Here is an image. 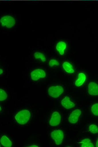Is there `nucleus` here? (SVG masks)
Masks as SVG:
<instances>
[{"label":"nucleus","instance_id":"nucleus-19","mask_svg":"<svg viewBox=\"0 0 98 147\" xmlns=\"http://www.w3.org/2000/svg\"><path fill=\"white\" fill-rule=\"evenodd\" d=\"M59 62L56 59H51L49 62V65L50 67H53L54 66L59 65Z\"/></svg>","mask_w":98,"mask_h":147},{"label":"nucleus","instance_id":"nucleus-8","mask_svg":"<svg viewBox=\"0 0 98 147\" xmlns=\"http://www.w3.org/2000/svg\"><path fill=\"white\" fill-rule=\"evenodd\" d=\"M88 93L92 96H98V84L94 82H90L88 86Z\"/></svg>","mask_w":98,"mask_h":147},{"label":"nucleus","instance_id":"nucleus-1","mask_svg":"<svg viewBox=\"0 0 98 147\" xmlns=\"http://www.w3.org/2000/svg\"><path fill=\"white\" fill-rule=\"evenodd\" d=\"M31 113L28 110H22L18 112L15 117L16 122L20 125H25L30 119Z\"/></svg>","mask_w":98,"mask_h":147},{"label":"nucleus","instance_id":"nucleus-22","mask_svg":"<svg viewBox=\"0 0 98 147\" xmlns=\"http://www.w3.org/2000/svg\"><path fill=\"white\" fill-rule=\"evenodd\" d=\"M96 146L98 147V140H97V142H96Z\"/></svg>","mask_w":98,"mask_h":147},{"label":"nucleus","instance_id":"nucleus-13","mask_svg":"<svg viewBox=\"0 0 98 147\" xmlns=\"http://www.w3.org/2000/svg\"><path fill=\"white\" fill-rule=\"evenodd\" d=\"M0 142L1 145L3 147H10L12 146L11 141L6 136H2L1 137Z\"/></svg>","mask_w":98,"mask_h":147},{"label":"nucleus","instance_id":"nucleus-21","mask_svg":"<svg viewBox=\"0 0 98 147\" xmlns=\"http://www.w3.org/2000/svg\"><path fill=\"white\" fill-rule=\"evenodd\" d=\"M29 147H38V146H35V145H32V146H30Z\"/></svg>","mask_w":98,"mask_h":147},{"label":"nucleus","instance_id":"nucleus-10","mask_svg":"<svg viewBox=\"0 0 98 147\" xmlns=\"http://www.w3.org/2000/svg\"><path fill=\"white\" fill-rule=\"evenodd\" d=\"M67 48V44L64 41H60L57 43L56 46V49L61 55H63L64 51Z\"/></svg>","mask_w":98,"mask_h":147},{"label":"nucleus","instance_id":"nucleus-14","mask_svg":"<svg viewBox=\"0 0 98 147\" xmlns=\"http://www.w3.org/2000/svg\"><path fill=\"white\" fill-rule=\"evenodd\" d=\"M80 143H82L81 147H94L93 144L91 142V140L89 139H85L82 140Z\"/></svg>","mask_w":98,"mask_h":147},{"label":"nucleus","instance_id":"nucleus-4","mask_svg":"<svg viewBox=\"0 0 98 147\" xmlns=\"http://www.w3.org/2000/svg\"><path fill=\"white\" fill-rule=\"evenodd\" d=\"M52 139L55 142L56 145H60L63 142L64 139V133L61 130H55L51 134Z\"/></svg>","mask_w":98,"mask_h":147},{"label":"nucleus","instance_id":"nucleus-3","mask_svg":"<svg viewBox=\"0 0 98 147\" xmlns=\"http://www.w3.org/2000/svg\"><path fill=\"white\" fill-rule=\"evenodd\" d=\"M1 25L3 27L10 28L15 25L16 21L14 17L10 16H5L0 20Z\"/></svg>","mask_w":98,"mask_h":147},{"label":"nucleus","instance_id":"nucleus-16","mask_svg":"<svg viewBox=\"0 0 98 147\" xmlns=\"http://www.w3.org/2000/svg\"><path fill=\"white\" fill-rule=\"evenodd\" d=\"M89 131L92 134L98 133V127L95 124H91L89 127Z\"/></svg>","mask_w":98,"mask_h":147},{"label":"nucleus","instance_id":"nucleus-6","mask_svg":"<svg viewBox=\"0 0 98 147\" xmlns=\"http://www.w3.org/2000/svg\"><path fill=\"white\" fill-rule=\"evenodd\" d=\"M82 114V111L80 109H75L72 112H71L69 117L68 121L72 124H76L79 120V117Z\"/></svg>","mask_w":98,"mask_h":147},{"label":"nucleus","instance_id":"nucleus-11","mask_svg":"<svg viewBox=\"0 0 98 147\" xmlns=\"http://www.w3.org/2000/svg\"><path fill=\"white\" fill-rule=\"evenodd\" d=\"M86 79H87V76L85 74L82 72L79 73L78 74V79L75 81V86L76 87H80L84 84L85 81H86Z\"/></svg>","mask_w":98,"mask_h":147},{"label":"nucleus","instance_id":"nucleus-2","mask_svg":"<svg viewBox=\"0 0 98 147\" xmlns=\"http://www.w3.org/2000/svg\"><path fill=\"white\" fill-rule=\"evenodd\" d=\"M64 91V88L61 86H53L49 88L48 93L50 96L56 98L60 96Z\"/></svg>","mask_w":98,"mask_h":147},{"label":"nucleus","instance_id":"nucleus-12","mask_svg":"<svg viewBox=\"0 0 98 147\" xmlns=\"http://www.w3.org/2000/svg\"><path fill=\"white\" fill-rule=\"evenodd\" d=\"M62 67H63L64 70L67 74H72L75 72V70L74 69V67L69 62H64L62 64Z\"/></svg>","mask_w":98,"mask_h":147},{"label":"nucleus","instance_id":"nucleus-20","mask_svg":"<svg viewBox=\"0 0 98 147\" xmlns=\"http://www.w3.org/2000/svg\"><path fill=\"white\" fill-rule=\"evenodd\" d=\"M3 70H2V69H0V74L2 75V74H3Z\"/></svg>","mask_w":98,"mask_h":147},{"label":"nucleus","instance_id":"nucleus-5","mask_svg":"<svg viewBox=\"0 0 98 147\" xmlns=\"http://www.w3.org/2000/svg\"><path fill=\"white\" fill-rule=\"evenodd\" d=\"M46 77V72L41 69H37L34 70L31 73V77L33 81H38L40 79L45 78Z\"/></svg>","mask_w":98,"mask_h":147},{"label":"nucleus","instance_id":"nucleus-17","mask_svg":"<svg viewBox=\"0 0 98 147\" xmlns=\"http://www.w3.org/2000/svg\"><path fill=\"white\" fill-rule=\"evenodd\" d=\"M91 111L95 116H98V103H95L91 107Z\"/></svg>","mask_w":98,"mask_h":147},{"label":"nucleus","instance_id":"nucleus-9","mask_svg":"<svg viewBox=\"0 0 98 147\" xmlns=\"http://www.w3.org/2000/svg\"><path fill=\"white\" fill-rule=\"evenodd\" d=\"M61 105L64 108L70 109L75 107V103L71 102L68 96L64 97L61 101Z\"/></svg>","mask_w":98,"mask_h":147},{"label":"nucleus","instance_id":"nucleus-18","mask_svg":"<svg viewBox=\"0 0 98 147\" xmlns=\"http://www.w3.org/2000/svg\"><path fill=\"white\" fill-rule=\"evenodd\" d=\"M7 98V94L5 90L2 89H0V101H3Z\"/></svg>","mask_w":98,"mask_h":147},{"label":"nucleus","instance_id":"nucleus-15","mask_svg":"<svg viewBox=\"0 0 98 147\" xmlns=\"http://www.w3.org/2000/svg\"><path fill=\"white\" fill-rule=\"evenodd\" d=\"M34 57L36 59H40L41 62H45L46 61V58L45 56L40 52H35L34 54Z\"/></svg>","mask_w":98,"mask_h":147},{"label":"nucleus","instance_id":"nucleus-7","mask_svg":"<svg viewBox=\"0 0 98 147\" xmlns=\"http://www.w3.org/2000/svg\"><path fill=\"white\" fill-rule=\"evenodd\" d=\"M61 116L60 113L57 111L53 112L51 115V118L49 120V125L51 127H55L58 126L61 123Z\"/></svg>","mask_w":98,"mask_h":147}]
</instances>
